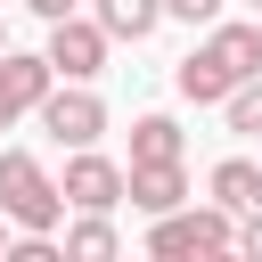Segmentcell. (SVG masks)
<instances>
[{
  "label": "cell",
  "instance_id": "17",
  "mask_svg": "<svg viewBox=\"0 0 262 262\" xmlns=\"http://www.w3.org/2000/svg\"><path fill=\"white\" fill-rule=\"evenodd\" d=\"M0 254H8V213H0Z\"/></svg>",
  "mask_w": 262,
  "mask_h": 262
},
{
  "label": "cell",
  "instance_id": "6",
  "mask_svg": "<svg viewBox=\"0 0 262 262\" xmlns=\"http://www.w3.org/2000/svg\"><path fill=\"white\" fill-rule=\"evenodd\" d=\"M66 205L74 213H115L123 205V164H106V156H90V147H74V164H66Z\"/></svg>",
  "mask_w": 262,
  "mask_h": 262
},
{
  "label": "cell",
  "instance_id": "19",
  "mask_svg": "<svg viewBox=\"0 0 262 262\" xmlns=\"http://www.w3.org/2000/svg\"><path fill=\"white\" fill-rule=\"evenodd\" d=\"M254 8H262V0H254Z\"/></svg>",
  "mask_w": 262,
  "mask_h": 262
},
{
  "label": "cell",
  "instance_id": "5",
  "mask_svg": "<svg viewBox=\"0 0 262 262\" xmlns=\"http://www.w3.org/2000/svg\"><path fill=\"white\" fill-rule=\"evenodd\" d=\"M41 57H49L66 82H90V74H106V25H98V16H57Z\"/></svg>",
  "mask_w": 262,
  "mask_h": 262
},
{
  "label": "cell",
  "instance_id": "12",
  "mask_svg": "<svg viewBox=\"0 0 262 262\" xmlns=\"http://www.w3.org/2000/svg\"><path fill=\"white\" fill-rule=\"evenodd\" d=\"M115 246H123V237H115V221H106V213H82V221L66 229V254H82V262H106Z\"/></svg>",
  "mask_w": 262,
  "mask_h": 262
},
{
  "label": "cell",
  "instance_id": "3",
  "mask_svg": "<svg viewBox=\"0 0 262 262\" xmlns=\"http://www.w3.org/2000/svg\"><path fill=\"white\" fill-rule=\"evenodd\" d=\"M237 246V213H221V205H196V213H156V229H147V254L156 262H188V254H229Z\"/></svg>",
  "mask_w": 262,
  "mask_h": 262
},
{
  "label": "cell",
  "instance_id": "7",
  "mask_svg": "<svg viewBox=\"0 0 262 262\" xmlns=\"http://www.w3.org/2000/svg\"><path fill=\"white\" fill-rule=\"evenodd\" d=\"M49 82H57V66H49V57H25V49H0V131H8L16 115H33V106L49 98Z\"/></svg>",
  "mask_w": 262,
  "mask_h": 262
},
{
  "label": "cell",
  "instance_id": "1",
  "mask_svg": "<svg viewBox=\"0 0 262 262\" xmlns=\"http://www.w3.org/2000/svg\"><path fill=\"white\" fill-rule=\"evenodd\" d=\"M246 74H262V25H221L213 16V33H205V49H188L180 57V98H196V106H221Z\"/></svg>",
  "mask_w": 262,
  "mask_h": 262
},
{
  "label": "cell",
  "instance_id": "15",
  "mask_svg": "<svg viewBox=\"0 0 262 262\" xmlns=\"http://www.w3.org/2000/svg\"><path fill=\"white\" fill-rule=\"evenodd\" d=\"M237 254H262V205H254V213H237Z\"/></svg>",
  "mask_w": 262,
  "mask_h": 262
},
{
  "label": "cell",
  "instance_id": "14",
  "mask_svg": "<svg viewBox=\"0 0 262 262\" xmlns=\"http://www.w3.org/2000/svg\"><path fill=\"white\" fill-rule=\"evenodd\" d=\"M164 16H180V25H213L221 0H164Z\"/></svg>",
  "mask_w": 262,
  "mask_h": 262
},
{
  "label": "cell",
  "instance_id": "9",
  "mask_svg": "<svg viewBox=\"0 0 262 262\" xmlns=\"http://www.w3.org/2000/svg\"><path fill=\"white\" fill-rule=\"evenodd\" d=\"M205 188H213L221 213H254V205H262V164H254V156H221Z\"/></svg>",
  "mask_w": 262,
  "mask_h": 262
},
{
  "label": "cell",
  "instance_id": "16",
  "mask_svg": "<svg viewBox=\"0 0 262 262\" xmlns=\"http://www.w3.org/2000/svg\"><path fill=\"white\" fill-rule=\"evenodd\" d=\"M25 8H33V16H41V25H57V16H74V8H82V0H25Z\"/></svg>",
  "mask_w": 262,
  "mask_h": 262
},
{
  "label": "cell",
  "instance_id": "10",
  "mask_svg": "<svg viewBox=\"0 0 262 262\" xmlns=\"http://www.w3.org/2000/svg\"><path fill=\"white\" fill-rule=\"evenodd\" d=\"M98 25H106V41H147L164 25V0H98Z\"/></svg>",
  "mask_w": 262,
  "mask_h": 262
},
{
  "label": "cell",
  "instance_id": "11",
  "mask_svg": "<svg viewBox=\"0 0 262 262\" xmlns=\"http://www.w3.org/2000/svg\"><path fill=\"white\" fill-rule=\"evenodd\" d=\"M131 164H180V123L172 115H139L131 123Z\"/></svg>",
  "mask_w": 262,
  "mask_h": 262
},
{
  "label": "cell",
  "instance_id": "4",
  "mask_svg": "<svg viewBox=\"0 0 262 262\" xmlns=\"http://www.w3.org/2000/svg\"><path fill=\"white\" fill-rule=\"evenodd\" d=\"M33 115H41V131H49L57 147H90V139L106 131V98H98V90H82V82H66V90L49 82V98H41Z\"/></svg>",
  "mask_w": 262,
  "mask_h": 262
},
{
  "label": "cell",
  "instance_id": "13",
  "mask_svg": "<svg viewBox=\"0 0 262 262\" xmlns=\"http://www.w3.org/2000/svg\"><path fill=\"white\" fill-rule=\"evenodd\" d=\"M221 106H229V131H254V139H262V74H246Z\"/></svg>",
  "mask_w": 262,
  "mask_h": 262
},
{
  "label": "cell",
  "instance_id": "2",
  "mask_svg": "<svg viewBox=\"0 0 262 262\" xmlns=\"http://www.w3.org/2000/svg\"><path fill=\"white\" fill-rule=\"evenodd\" d=\"M0 213H8L16 229H57V221H66V188L41 172V156H25V147L0 156Z\"/></svg>",
  "mask_w": 262,
  "mask_h": 262
},
{
  "label": "cell",
  "instance_id": "8",
  "mask_svg": "<svg viewBox=\"0 0 262 262\" xmlns=\"http://www.w3.org/2000/svg\"><path fill=\"white\" fill-rule=\"evenodd\" d=\"M123 196L156 221V213H172V205L188 196V180H180V164H131V172H123Z\"/></svg>",
  "mask_w": 262,
  "mask_h": 262
},
{
  "label": "cell",
  "instance_id": "18",
  "mask_svg": "<svg viewBox=\"0 0 262 262\" xmlns=\"http://www.w3.org/2000/svg\"><path fill=\"white\" fill-rule=\"evenodd\" d=\"M0 49H8V33H0Z\"/></svg>",
  "mask_w": 262,
  "mask_h": 262
}]
</instances>
